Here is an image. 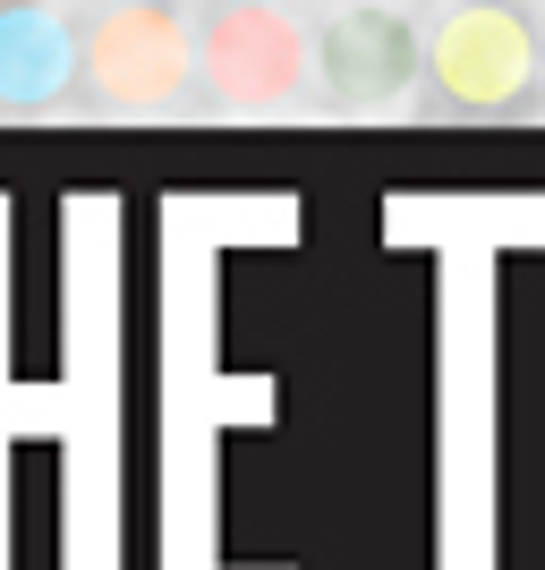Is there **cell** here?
<instances>
[{
  "label": "cell",
  "mask_w": 545,
  "mask_h": 570,
  "mask_svg": "<svg viewBox=\"0 0 545 570\" xmlns=\"http://www.w3.org/2000/svg\"><path fill=\"white\" fill-rule=\"evenodd\" d=\"M315 77V35L282 0H231L205 26V86L239 111H273Z\"/></svg>",
  "instance_id": "6da1fadb"
},
{
  "label": "cell",
  "mask_w": 545,
  "mask_h": 570,
  "mask_svg": "<svg viewBox=\"0 0 545 570\" xmlns=\"http://www.w3.org/2000/svg\"><path fill=\"white\" fill-rule=\"evenodd\" d=\"M86 77L103 86V102H128V111H154V102H171L179 86H188V18L171 9V0H119V9H103L95 35H86Z\"/></svg>",
  "instance_id": "7a4b0ae2"
},
{
  "label": "cell",
  "mask_w": 545,
  "mask_h": 570,
  "mask_svg": "<svg viewBox=\"0 0 545 570\" xmlns=\"http://www.w3.org/2000/svg\"><path fill=\"white\" fill-rule=\"evenodd\" d=\"M427 69L460 111H503V102H520L528 77H537V26H528L520 9H503V0H469V9H451V18L435 26Z\"/></svg>",
  "instance_id": "3957f363"
},
{
  "label": "cell",
  "mask_w": 545,
  "mask_h": 570,
  "mask_svg": "<svg viewBox=\"0 0 545 570\" xmlns=\"http://www.w3.org/2000/svg\"><path fill=\"white\" fill-rule=\"evenodd\" d=\"M315 60H324V86L341 102H358V111H383V102H401L409 86H418V35H409V18L383 9V0L341 9V18L324 26Z\"/></svg>",
  "instance_id": "277c9868"
},
{
  "label": "cell",
  "mask_w": 545,
  "mask_h": 570,
  "mask_svg": "<svg viewBox=\"0 0 545 570\" xmlns=\"http://www.w3.org/2000/svg\"><path fill=\"white\" fill-rule=\"evenodd\" d=\"M77 77V35L43 0H0V102H51Z\"/></svg>",
  "instance_id": "5b68a950"
}]
</instances>
